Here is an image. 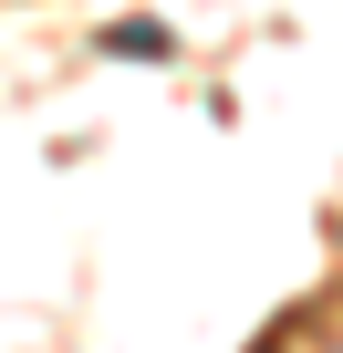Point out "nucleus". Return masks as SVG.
<instances>
[{"label":"nucleus","mask_w":343,"mask_h":353,"mask_svg":"<svg viewBox=\"0 0 343 353\" xmlns=\"http://www.w3.org/2000/svg\"><path fill=\"white\" fill-rule=\"evenodd\" d=\"M104 52H125V63H156V52H166V32H156V21H115V32H104Z\"/></svg>","instance_id":"obj_1"}]
</instances>
